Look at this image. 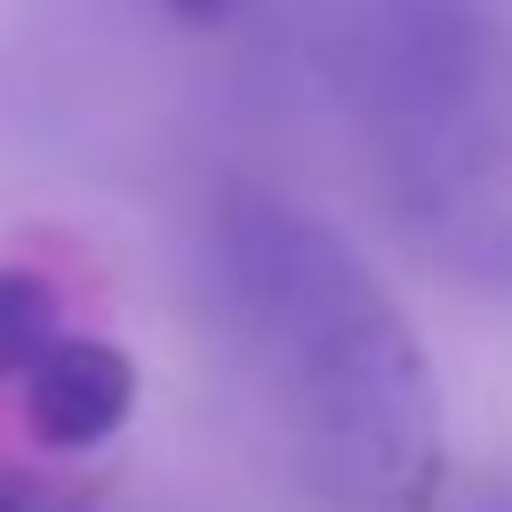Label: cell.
Returning <instances> with one entry per match:
<instances>
[{
	"mask_svg": "<svg viewBox=\"0 0 512 512\" xmlns=\"http://www.w3.org/2000/svg\"><path fill=\"white\" fill-rule=\"evenodd\" d=\"M160 8H168L176 24H224V16H232V0H160Z\"/></svg>",
	"mask_w": 512,
	"mask_h": 512,
	"instance_id": "cell-7",
	"label": "cell"
},
{
	"mask_svg": "<svg viewBox=\"0 0 512 512\" xmlns=\"http://www.w3.org/2000/svg\"><path fill=\"white\" fill-rule=\"evenodd\" d=\"M16 384H24V432H32L40 448H56V456L104 448V440L128 424V408H136V360H128L120 344L72 336V328H64Z\"/></svg>",
	"mask_w": 512,
	"mask_h": 512,
	"instance_id": "cell-3",
	"label": "cell"
},
{
	"mask_svg": "<svg viewBox=\"0 0 512 512\" xmlns=\"http://www.w3.org/2000/svg\"><path fill=\"white\" fill-rule=\"evenodd\" d=\"M416 512H512V488H504V480H472V488H448V480H440Z\"/></svg>",
	"mask_w": 512,
	"mask_h": 512,
	"instance_id": "cell-6",
	"label": "cell"
},
{
	"mask_svg": "<svg viewBox=\"0 0 512 512\" xmlns=\"http://www.w3.org/2000/svg\"><path fill=\"white\" fill-rule=\"evenodd\" d=\"M0 512H96V496L48 488V480H24V472H0Z\"/></svg>",
	"mask_w": 512,
	"mask_h": 512,
	"instance_id": "cell-5",
	"label": "cell"
},
{
	"mask_svg": "<svg viewBox=\"0 0 512 512\" xmlns=\"http://www.w3.org/2000/svg\"><path fill=\"white\" fill-rule=\"evenodd\" d=\"M64 336V304L40 272H16L0 264V384H16L48 344Z\"/></svg>",
	"mask_w": 512,
	"mask_h": 512,
	"instance_id": "cell-4",
	"label": "cell"
},
{
	"mask_svg": "<svg viewBox=\"0 0 512 512\" xmlns=\"http://www.w3.org/2000/svg\"><path fill=\"white\" fill-rule=\"evenodd\" d=\"M208 240L232 336L312 496L336 512H416L440 488V392L368 256L264 184L224 192Z\"/></svg>",
	"mask_w": 512,
	"mask_h": 512,
	"instance_id": "cell-1",
	"label": "cell"
},
{
	"mask_svg": "<svg viewBox=\"0 0 512 512\" xmlns=\"http://www.w3.org/2000/svg\"><path fill=\"white\" fill-rule=\"evenodd\" d=\"M352 112L400 240L456 288L512 304V16L488 0H376Z\"/></svg>",
	"mask_w": 512,
	"mask_h": 512,
	"instance_id": "cell-2",
	"label": "cell"
}]
</instances>
